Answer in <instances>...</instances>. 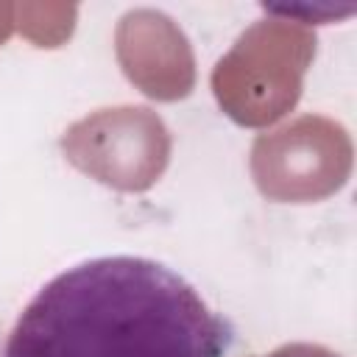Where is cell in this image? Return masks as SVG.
<instances>
[{
	"instance_id": "6da1fadb",
	"label": "cell",
	"mask_w": 357,
	"mask_h": 357,
	"mask_svg": "<svg viewBox=\"0 0 357 357\" xmlns=\"http://www.w3.org/2000/svg\"><path fill=\"white\" fill-rule=\"evenodd\" d=\"M231 324L156 259L114 254L53 276L20 312L3 357H226Z\"/></svg>"
},
{
	"instance_id": "7a4b0ae2",
	"label": "cell",
	"mask_w": 357,
	"mask_h": 357,
	"mask_svg": "<svg viewBox=\"0 0 357 357\" xmlns=\"http://www.w3.org/2000/svg\"><path fill=\"white\" fill-rule=\"evenodd\" d=\"M265 357H340V354L321 343H284Z\"/></svg>"
}]
</instances>
